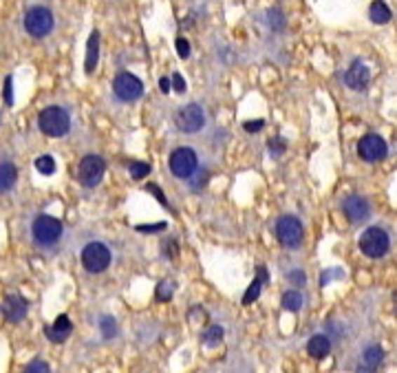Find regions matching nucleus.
<instances>
[{"label":"nucleus","instance_id":"7ed1b4c3","mask_svg":"<svg viewBox=\"0 0 397 373\" xmlns=\"http://www.w3.org/2000/svg\"><path fill=\"white\" fill-rule=\"evenodd\" d=\"M82 265L84 270L90 272V274H100L104 272L106 267L111 265V250L106 247L104 243H88L84 250H82Z\"/></svg>","mask_w":397,"mask_h":373},{"label":"nucleus","instance_id":"4c0bfd02","mask_svg":"<svg viewBox=\"0 0 397 373\" xmlns=\"http://www.w3.org/2000/svg\"><path fill=\"white\" fill-rule=\"evenodd\" d=\"M166 252H168V257H177V245H175V241H168V243H166Z\"/></svg>","mask_w":397,"mask_h":373},{"label":"nucleus","instance_id":"bb28decb","mask_svg":"<svg viewBox=\"0 0 397 373\" xmlns=\"http://www.w3.org/2000/svg\"><path fill=\"white\" fill-rule=\"evenodd\" d=\"M208 179H210V172H208V170H196V172L190 177V184H192V188L198 192V190H203V188H206Z\"/></svg>","mask_w":397,"mask_h":373},{"label":"nucleus","instance_id":"a878e982","mask_svg":"<svg viewBox=\"0 0 397 373\" xmlns=\"http://www.w3.org/2000/svg\"><path fill=\"white\" fill-rule=\"evenodd\" d=\"M36 168L42 175H53L55 172V159L51 155H42V157L36 159Z\"/></svg>","mask_w":397,"mask_h":373},{"label":"nucleus","instance_id":"1a4fd4ad","mask_svg":"<svg viewBox=\"0 0 397 373\" xmlns=\"http://www.w3.org/2000/svg\"><path fill=\"white\" fill-rule=\"evenodd\" d=\"M34 236H36L38 243L51 245V243L58 241L60 236H62V223H60L55 217L42 215V217H38L36 223H34Z\"/></svg>","mask_w":397,"mask_h":373},{"label":"nucleus","instance_id":"4468645a","mask_svg":"<svg viewBox=\"0 0 397 373\" xmlns=\"http://www.w3.org/2000/svg\"><path fill=\"white\" fill-rule=\"evenodd\" d=\"M27 309H29V303L25 301L20 294L7 296V301H5V305H3L5 316H7V320H11V323H20V320L27 316Z\"/></svg>","mask_w":397,"mask_h":373},{"label":"nucleus","instance_id":"dca6fc26","mask_svg":"<svg viewBox=\"0 0 397 373\" xmlns=\"http://www.w3.org/2000/svg\"><path fill=\"white\" fill-rule=\"evenodd\" d=\"M97 60H100V34L93 32L88 38L86 44V62H84V71L86 73H93L97 67Z\"/></svg>","mask_w":397,"mask_h":373},{"label":"nucleus","instance_id":"f03ea898","mask_svg":"<svg viewBox=\"0 0 397 373\" xmlns=\"http://www.w3.org/2000/svg\"><path fill=\"white\" fill-rule=\"evenodd\" d=\"M389 247H391V236H389L386 230H382V228H369V230H364L362 236H360L362 255L371 257V259L384 257L389 252Z\"/></svg>","mask_w":397,"mask_h":373},{"label":"nucleus","instance_id":"9d476101","mask_svg":"<svg viewBox=\"0 0 397 373\" xmlns=\"http://www.w3.org/2000/svg\"><path fill=\"white\" fill-rule=\"evenodd\" d=\"M386 153H389V146H386V142L382 140L379 135H364L360 142H358V155L364 159V161H371V163H375V161H382L386 157Z\"/></svg>","mask_w":397,"mask_h":373},{"label":"nucleus","instance_id":"9b49d317","mask_svg":"<svg viewBox=\"0 0 397 373\" xmlns=\"http://www.w3.org/2000/svg\"><path fill=\"white\" fill-rule=\"evenodd\" d=\"M104 170H106V163L102 157L97 155H86L82 161H80V168H78V175H80V182L84 186H97L104 177Z\"/></svg>","mask_w":397,"mask_h":373},{"label":"nucleus","instance_id":"39448f33","mask_svg":"<svg viewBox=\"0 0 397 373\" xmlns=\"http://www.w3.org/2000/svg\"><path fill=\"white\" fill-rule=\"evenodd\" d=\"M25 29L29 34H32L34 38H42L47 36L51 29H53V13L49 9L44 7H34L27 11L25 16Z\"/></svg>","mask_w":397,"mask_h":373},{"label":"nucleus","instance_id":"e433bc0d","mask_svg":"<svg viewBox=\"0 0 397 373\" xmlns=\"http://www.w3.org/2000/svg\"><path fill=\"white\" fill-rule=\"evenodd\" d=\"M289 280H292L294 285H304V274L302 272H292V274H289Z\"/></svg>","mask_w":397,"mask_h":373},{"label":"nucleus","instance_id":"f257e3e1","mask_svg":"<svg viewBox=\"0 0 397 373\" xmlns=\"http://www.w3.org/2000/svg\"><path fill=\"white\" fill-rule=\"evenodd\" d=\"M38 124H40V130L44 135L49 137H62L69 133L71 128V117L65 109L60 107H49L44 109L38 117Z\"/></svg>","mask_w":397,"mask_h":373},{"label":"nucleus","instance_id":"393cba45","mask_svg":"<svg viewBox=\"0 0 397 373\" xmlns=\"http://www.w3.org/2000/svg\"><path fill=\"white\" fill-rule=\"evenodd\" d=\"M173 294H175V285H173L170 280H161L159 285H157V290H155V296H157V301H161V303L170 301V298H173Z\"/></svg>","mask_w":397,"mask_h":373},{"label":"nucleus","instance_id":"473e14b6","mask_svg":"<svg viewBox=\"0 0 397 373\" xmlns=\"http://www.w3.org/2000/svg\"><path fill=\"white\" fill-rule=\"evenodd\" d=\"M263 126H265L263 119H254V122H245V126H243V128H245L248 133H258Z\"/></svg>","mask_w":397,"mask_h":373},{"label":"nucleus","instance_id":"c756f323","mask_svg":"<svg viewBox=\"0 0 397 373\" xmlns=\"http://www.w3.org/2000/svg\"><path fill=\"white\" fill-rule=\"evenodd\" d=\"M146 190L150 192L152 197H157V201H159L161 205H168V199H166V195L161 192V188H159V186H155V184H148V186H146Z\"/></svg>","mask_w":397,"mask_h":373},{"label":"nucleus","instance_id":"ea45409f","mask_svg":"<svg viewBox=\"0 0 397 373\" xmlns=\"http://www.w3.org/2000/svg\"><path fill=\"white\" fill-rule=\"evenodd\" d=\"M356 373H375V371H373V369H369V367H364V365H362V367H360V369H358Z\"/></svg>","mask_w":397,"mask_h":373},{"label":"nucleus","instance_id":"4be33fe9","mask_svg":"<svg viewBox=\"0 0 397 373\" xmlns=\"http://www.w3.org/2000/svg\"><path fill=\"white\" fill-rule=\"evenodd\" d=\"M283 307L289 309V311H300V307H302V294L296 292V290L287 292V294L283 296Z\"/></svg>","mask_w":397,"mask_h":373},{"label":"nucleus","instance_id":"6e6552de","mask_svg":"<svg viewBox=\"0 0 397 373\" xmlns=\"http://www.w3.org/2000/svg\"><path fill=\"white\" fill-rule=\"evenodd\" d=\"M276 236L285 247H296L302 241V223L292 215L281 217L276 221Z\"/></svg>","mask_w":397,"mask_h":373},{"label":"nucleus","instance_id":"f3484780","mask_svg":"<svg viewBox=\"0 0 397 373\" xmlns=\"http://www.w3.org/2000/svg\"><path fill=\"white\" fill-rule=\"evenodd\" d=\"M265 283H267V270H265V267H261V270L256 272V278L250 285V290L243 294V305H252L256 298L261 296V290H263Z\"/></svg>","mask_w":397,"mask_h":373},{"label":"nucleus","instance_id":"ddd939ff","mask_svg":"<svg viewBox=\"0 0 397 373\" xmlns=\"http://www.w3.org/2000/svg\"><path fill=\"white\" fill-rule=\"evenodd\" d=\"M342 208H344V217L351 223H364L366 219H369V215H371L369 201H366L364 197H358V195L344 199Z\"/></svg>","mask_w":397,"mask_h":373},{"label":"nucleus","instance_id":"6ab92c4d","mask_svg":"<svg viewBox=\"0 0 397 373\" xmlns=\"http://www.w3.org/2000/svg\"><path fill=\"white\" fill-rule=\"evenodd\" d=\"M18 179V170L13 163H0V192H7L9 188H13Z\"/></svg>","mask_w":397,"mask_h":373},{"label":"nucleus","instance_id":"2f4dec72","mask_svg":"<svg viewBox=\"0 0 397 373\" xmlns=\"http://www.w3.org/2000/svg\"><path fill=\"white\" fill-rule=\"evenodd\" d=\"M177 51L181 57H190V42L186 38H179L177 40Z\"/></svg>","mask_w":397,"mask_h":373},{"label":"nucleus","instance_id":"58836bf2","mask_svg":"<svg viewBox=\"0 0 397 373\" xmlns=\"http://www.w3.org/2000/svg\"><path fill=\"white\" fill-rule=\"evenodd\" d=\"M159 86H161V91H163V93H168V91H170V80H168V78H161V80H159Z\"/></svg>","mask_w":397,"mask_h":373},{"label":"nucleus","instance_id":"c85d7f7f","mask_svg":"<svg viewBox=\"0 0 397 373\" xmlns=\"http://www.w3.org/2000/svg\"><path fill=\"white\" fill-rule=\"evenodd\" d=\"M22 373H51V369L44 360H34L32 365H27V369Z\"/></svg>","mask_w":397,"mask_h":373},{"label":"nucleus","instance_id":"cd10ccee","mask_svg":"<svg viewBox=\"0 0 397 373\" xmlns=\"http://www.w3.org/2000/svg\"><path fill=\"white\" fill-rule=\"evenodd\" d=\"M148 172H150V166H148L146 161H135V163H130V177H133V179H144Z\"/></svg>","mask_w":397,"mask_h":373},{"label":"nucleus","instance_id":"b1692460","mask_svg":"<svg viewBox=\"0 0 397 373\" xmlns=\"http://www.w3.org/2000/svg\"><path fill=\"white\" fill-rule=\"evenodd\" d=\"M100 330H102V336L106 340H113L117 336V323H115V318L113 316H104L100 320Z\"/></svg>","mask_w":397,"mask_h":373},{"label":"nucleus","instance_id":"20e7f679","mask_svg":"<svg viewBox=\"0 0 397 373\" xmlns=\"http://www.w3.org/2000/svg\"><path fill=\"white\" fill-rule=\"evenodd\" d=\"M168 166H170V172L179 179H190L196 172L198 166V159L196 153L192 148H177L173 151L170 159H168Z\"/></svg>","mask_w":397,"mask_h":373},{"label":"nucleus","instance_id":"7c9ffc66","mask_svg":"<svg viewBox=\"0 0 397 373\" xmlns=\"http://www.w3.org/2000/svg\"><path fill=\"white\" fill-rule=\"evenodd\" d=\"M269 151H271L274 155H283V153L287 151V144H285V142H283L281 137H278V140L274 137V140L269 142Z\"/></svg>","mask_w":397,"mask_h":373},{"label":"nucleus","instance_id":"412c9836","mask_svg":"<svg viewBox=\"0 0 397 373\" xmlns=\"http://www.w3.org/2000/svg\"><path fill=\"white\" fill-rule=\"evenodd\" d=\"M369 18H371L375 25H386V22L391 20V9H389V5L382 3V0H375V3H371Z\"/></svg>","mask_w":397,"mask_h":373},{"label":"nucleus","instance_id":"72a5a7b5","mask_svg":"<svg viewBox=\"0 0 397 373\" xmlns=\"http://www.w3.org/2000/svg\"><path fill=\"white\" fill-rule=\"evenodd\" d=\"M137 230L140 232H161V230H166V223L161 221V223H155V226H137Z\"/></svg>","mask_w":397,"mask_h":373},{"label":"nucleus","instance_id":"a211bd4d","mask_svg":"<svg viewBox=\"0 0 397 373\" xmlns=\"http://www.w3.org/2000/svg\"><path fill=\"white\" fill-rule=\"evenodd\" d=\"M329 349H331V342L327 336H314L307 342V351L311 358H316V360H323V358L329 353Z\"/></svg>","mask_w":397,"mask_h":373},{"label":"nucleus","instance_id":"2eb2a0df","mask_svg":"<svg viewBox=\"0 0 397 373\" xmlns=\"http://www.w3.org/2000/svg\"><path fill=\"white\" fill-rule=\"evenodd\" d=\"M71 332H73V325H71L69 316H58L55 323L44 330V334H47V338L51 342H65L71 336Z\"/></svg>","mask_w":397,"mask_h":373},{"label":"nucleus","instance_id":"f704fd0d","mask_svg":"<svg viewBox=\"0 0 397 373\" xmlns=\"http://www.w3.org/2000/svg\"><path fill=\"white\" fill-rule=\"evenodd\" d=\"M173 86H175V91H177V93H183V91H186V82H183V78L179 76V73H175V76H173Z\"/></svg>","mask_w":397,"mask_h":373},{"label":"nucleus","instance_id":"c9c22d12","mask_svg":"<svg viewBox=\"0 0 397 373\" xmlns=\"http://www.w3.org/2000/svg\"><path fill=\"white\" fill-rule=\"evenodd\" d=\"M11 84H13V80H11V78H7V80H5V102H7V104H13V91H11Z\"/></svg>","mask_w":397,"mask_h":373},{"label":"nucleus","instance_id":"0eeeda50","mask_svg":"<svg viewBox=\"0 0 397 373\" xmlns=\"http://www.w3.org/2000/svg\"><path fill=\"white\" fill-rule=\"evenodd\" d=\"M113 91L121 102H135L137 97H142L144 93V84L142 80L133 76V73H119V76L113 80Z\"/></svg>","mask_w":397,"mask_h":373},{"label":"nucleus","instance_id":"5701e85b","mask_svg":"<svg viewBox=\"0 0 397 373\" xmlns=\"http://www.w3.org/2000/svg\"><path fill=\"white\" fill-rule=\"evenodd\" d=\"M221 340H223V327H221V325H212V327H208L206 334H203V342H206V345L215 347V345H219Z\"/></svg>","mask_w":397,"mask_h":373},{"label":"nucleus","instance_id":"aec40b11","mask_svg":"<svg viewBox=\"0 0 397 373\" xmlns=\"http://www.w3.org/2000/svg\"><path fill=\"white\" fill-rule=\"evenodd\" d=\"M362 362H364V367H369V369L375 371L382 362H384V349L377 347V345L366 347L364 353H362Z\"/></svg>","mask_w":397,"mask_h":373},{"label":"nucleus","instance_id":"f8f14e48","mask_svg":"<svg viewBox=\"0 0 397 373\" xmlns=\"http://www.w3.org/2000/svg\"><path fill=\"white\" fill-rule=\"evenodd\" d=\"M369 80H371V71L364 62H360V60H356L344 73V84L349 88H354V91H364V88L369 86Z\"/></svg>","mask_w":397,"mask_h":373},{"label":"nucleus","instance_id":"423d86ee","mask_svg":"<svg viewBox=\"0 0 397 373\" xmlns=\"http://www.w3.org/2000/svg\"><path fill=\"white\" fill-rule=\"evenodd\" d=\"M175 124L181 133H196L201 130L206 124V115L203 109L198 104H186L183 109H179V113L175 115Z\"/></svg>","mask_w":397,"mask_h":373}]
</instances>
